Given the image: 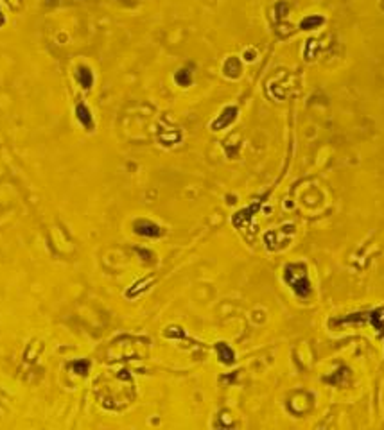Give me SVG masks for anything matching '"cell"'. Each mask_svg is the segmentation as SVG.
I'll return each instance as SVG.
<instances>
[{"mask_svg": "<svg viewBox=\"0 0 384 430\" xmlns=\"http://www.w3.org/2000/svg\"><path fill=\"white\" fill-rule=\"evenodd\" d=\"M293 269H295V272H296V278L291 274V272L286 271V281L291 285V289L298 294L300 298H307L309 293H311V283H309V280H307L305 265H302V263H295Z\"/></svg>", "mask_w": 384, "mask_h": 430, "instance_id": "cell-1", "label": "cell"}]
</instances>
